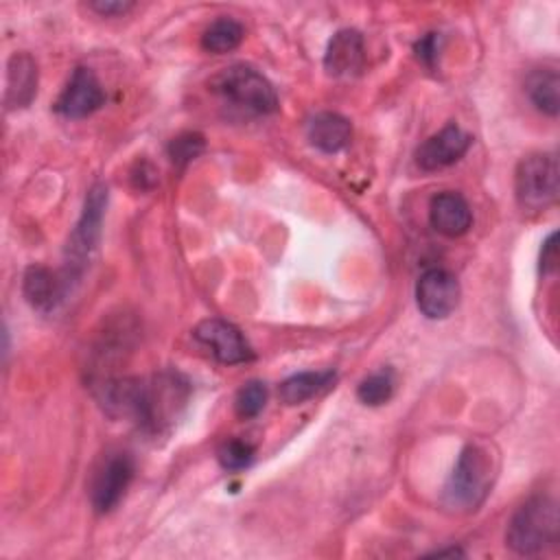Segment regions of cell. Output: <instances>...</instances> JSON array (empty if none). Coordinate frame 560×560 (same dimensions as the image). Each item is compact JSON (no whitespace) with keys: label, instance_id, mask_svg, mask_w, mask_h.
I'll list each match as a JSON object with an SVG mask.
<instances>
[{"label":"cell","instance_id":"obj_6","mask_svg":"<svg viewBox=\"0 0 560 560\" xmlns=\"http://www.w3.org/2000/svg\"><path fill=\"white\" fill-rule=\"evenodd\" d=\"M514 192L523 210H545L558 199V158L553 153H532L523 158L514 173Z\"/></svg>","mask_w":560,"mask_h":560},{"label":"cell","instance_id":"obj_10","mask_svg":"<svg viewBox=\"0 0 560 560\" xmlns=\"http://www.w3.org/2000/svg\"><path fill=\"white\" fill-rule=\"evenodd\" d=\"M105 103V92L90 68H77L55 101V112L66 118H85Z\"/></svg>","mask_w":560,"mask_h":560},{"label":"cell","instance_id":"obj_23","mask_svg":"<svg viewBox=\"0 0 560 560\" xmlns=\"http://www.w3.org/2000/svg\"><path fill=\"white\" fill-rule=\"evenodd\" d=\"M217 457L225 470H243L254 459V446L243 440H228L221 444Z\"/></svg>","mask_w":560,"mask_h":560},{"label":"cell","instance_id":"obj_27","mask_svg":"<svg viewBox=\"0 0 560 560\" xmlns=\"http://www.w3.org/2000/svg\"><path fill=\"white\" fill-rule=\"evenodd\" d=\"M431 556H435V558H442V556H464V551L457 549V547H448V549H435Z\"/></svg>","mask_w":560,"mask_h":560},{"label":"cell","instance_id":"obj_12","mask_svg":"<svg viewBox=\"0 0 560 560\" xmlns=\"http://www.w3.org/2000/svg\"><path fill=\"white\" fill-rule=\"evenodd\" d=\"M363 37L354 28H341L328 42L324 68L330 77H352L363 68Z\"/></svg>","mask_w":560,"mask_h":560},{"label":"cell","instance_id":"obj_24","mask_svg":"<svg viewBox=\"0 0 560 560\" xmlns=\"http://www.w3.org/2000/svg\"><path fill=\"white\" fill-rule=\"evenodd\" d=\"M413 50H416V57H418L427 68H433L435 61H438V55H440V35H438V33L424 35L420 42H416Z\"/></svg>","mask_w":560,"mask_h":560},{"label":"cell","instance_id":"obj_16","mask_svg":"<svg viewBox=\"0 0 560 560\" xmlns=\"http://www.w3.org/2000/svg\"><path fill=\"white\" fill-rule=\"evenodd\" d=\"M306 136L313 147L324 153H337L352 138L350 120L337 112H319L306 125Z\"/></svg>","mask_w":560,"mask_h":560},{"label":"cell","instance_id":"obj_8","mask_svg":"<svg viewBox=\"0 0 560 560\" xmlns=\"http://www.w3.org/2000/svg\"><path fill=\"white\" fill-rule=\"evenodd\" d=\"M133 477V459L127 453H112L103 459L101 468L92 477V505L98 514H105L118 505Z\"/></svg>","mask_w":560,"mask_h":560},{"label":"cell","instance_id":"obj_18","mask_svg":"<svg viewBox=\"0 0 560 560\" xmlns=\"http://www.w3.org/2000/svg\"><path fill=\"white\" fill-rule=\"evenodd\" d=\"M525 92L534 107L547 116H558L560 109V77L553 68L534 70L525 81Z\"/></svg>","mask_w":560,"mask_h":560},{"label":"cell","instance_id":"obj_4","mask_svg":"<svg viewBox=\"0 0 560 560\" xmlns=\"http://www.w3.org/2000/svg\"><path fill=\"white\" fill-rule=\"evenodd\" d=\"M188 394L190 387L186 378L173 372L153 376L147 383L140 381L133 420L149 433H160L179 416Z\"/></svg>","mask_w":560,"mask_h":560},{"label":"cell","instance_id":"obj_1","mask_svg":"<svg viewBox=\"0 0 560 560\" xmlns=\"http://www.w3.org/2000/svg\"><path fill=\"white\" fill-rule=\"evenodd\" d=\"M499 459L488 442H470L462 448L444 486V505L455 512L477 510L497 477Z\"/></svg>","mask_w":560,"mask_h":560},{"label":"cell","instance_id":"obj_26","mask_svg":"<svg viewBox=\"0 0 560 560\" xmlns=\"http://www.w3.org/2000/svg\"><path fill=\"white\" fill-rule=\"evenodd\" d=\"M90 9L96 11L98 15H125L129 9H133V2H127V0H96V2H90Z\"/></svg>","mask_w":560,"mask_h":560},{"label":"cell","instance_id":"obj_25","mask_svg":"<svg viewBox=\"0 0 560 560\" xmlns=\"http://www.w3.org/2000/svg\"><path fill=\"white\" fill-rule=\"evenodd\" d=\"M558 234L551 232L547 236V241L542 243V249H540V271L542 273H553L558 269Z\"/></svg>","mask_w":560,"mask_h":560},{"label":"cell","instance_id":"obj_9","mask_svg":"<svg viewBox=\"0 0 560 560\" xmlns=\"http://www.w3.org/2000/svg\"><path fill=\"white\" fill-rule=\"evenodd\" d=\"M416 302L424 317L444 319L459 304V282L446 269H429L416 284Z\"/></svg>","mask_w":560,"mask_h":560},{"label":"cell","instance_id":"obj_11","mask_svg":"<svg viewBox=\"0 0 560 560\" xmlns=\"http://www.w3.org/2000/svg\"><path fill=\"white\" fill-rule=\"evenodd\" d=\"M472 138L459 129L457 125H446L431 138H427L418 151H416V162L424 171H438L444 166L455 164L470 147Z\"/></svg>","mask_w":560,"mask_h":560},{"label":"cell","instance_id":"obj_7","mask_svg":"<svg viewBox=\"0 0 560 560\" xmlns=\"http://www.w3.org/2000/svg\"><path fill=\"white\" fill-rule=\"evenodd\" d=\"M195 341L219 363L232 365V363H245L254 357L247 339L241 335V330L219 317L203 319L192 330Z\"/></svg>","mask_w":560,"mask_h":560},{"label":"cell","instance_id":"obj_14","mask_svg":"<svg viewBox=\"0 0 560 560\" xmlns=\"http://www.w3.org/2000/svg\"><path fill=\"white\" fill-rule=\"evenodd\" d=\"M37 94V63L28 52H13L7 61V109H20L31 105Z\"/></svg>","mask_w":560,"mask_h":560},{"label":"cell","instance_id":"obj_21","mask_svg":"<svg viewBox=\"0 0 560 560\" xmlns=\"http://www.w3.org/2000/svg\"><path fill=\"white\" fill-rule=\"evenodd\" d=\"M267 402V387L260 381H249L245 383L234 400V409L241 418H254L262 411Z\"/></svg>","mask_w":560,"mask_h":560},{"label":"cell","instance_id":"obj_19","mask_svg":"<svg viewBox=\"0 0 560 560\" xmlns=\"http://www.w3.org/2000/svg\"><path fill=\"white\" fill-rule=\"evenodd\" d=\"M245 28L241 22L232 18H219L210 22V26L201 35V48L214 55H223L234 50L243 42Z\"/></svg>","mask_w":560,"mask_h":560},{"label":"cell","instance_id":"obj_15","mask_svg":"<svg viewBox=\"0 0 560 560\" xmlns=\"http://www.w3.org/2000/svg\"><path fill=\"white\" fill-rule=\"evenodd\" d=\"M429 219L440 234L455 238L468 232L472 223V210L459 192L446 190L433 197L429 208Z\"/></svg>","mask_w":560,"mask_h":560},{"label":"cell","instance_id":"obj_3","mask_svg":"<svg viewBox=\"0 0 560 560\" xmlns=\"http://www.w3.org/2000/svg\"><path fill=\"white\" fill-rule=\"evenodd\" d=\"M210 92L221 96L228 105L254 114L267 116L278 109V96L273 85L252 66L234 63L223 68L210 79Z\"/></svg>","mask_w":560,"mask_h":560},{"label":"cell","instance_id":"obj_17","mask_svg":"<svg viewBox=\"0 0 560 560\" xmlns=\"http://www.w3.org/2000/svg\"><path fill=\"white\" fill-rule=\"evenodd\" d=\"M335 378H337V374L332 370L300 372L280 383L278 396L284 405H300V402L326 392L335 383Z\"/></svg>","mask_w":560,"mask_h":560},{"label":"cell","instance_id":"obj_20","mask_svg":"<svg viewBox=\"0 0 560 560\" xmlns=\"http://www.w3.org/2000/svg\"><path fill=\"white\" fill-rule=\"evenodd\" d=\"M394 387H396V374L392 368H381L372 374H368L359 387H357V398L363 405L376 407L387 402L394 396Z\"/></svg>","mask_w":560,"mask_h":560},{"label":"cell","instance_id":"obj_2","mask_svg":"<svg viewBox=\"0 0 560 560\" xmlns=\"http://www.w3.org/2000/svg\"><path fill=\"white\" fill-rule=\"evenodd\" d=\"M558 503L551 497L536 494L514 512L505 532V542L512 551L521 556H534L553 545L558 540Z\"/></svg>","mask_w":560,"mask_h":560},{"label":"cell","instance_id":"obj_5","mask_svg":"<svg viewBox=\"0 0 560 560\" xmlns=\"http://www.w3.org/2000/svg\"><path fill=\"white\" fill-rule=\"evenodd\" d=\"M105 206H107V186L105 184H94L88 190L83 212H81L77 225L72 228L70 236H68L66 265L59 271L70 289L81 280V276H83V271H85V267H88V262H90V258H92V254H94V249L101 241V225H103Z\"/></svg>","mask_w":560,"mask_h":560},{"label":"cell","instance_id":"obj_13","mask_svg":"<svg viewBox=\"0 0 560 560\" xmlns=\"http://www.w3.org/2000/svg\"><path fill=\"white\" fill-rule=\"evenodd\" d=\"M22 289L28 304L44 313L52 311L72 291L61 273H52L48 267H42V265H33L26 269Z\"/></svg>","mask_w":560,"mask_h":560},{"label":"cell","instance_id":"obj_22","mask_svg":"<svg viewBox=\"0 0 560 560\" xmlns=\"http://www.w3.org/2000/svg\"><path fill=\"white\" fill-rule=\"evenodd\" d=\"M203 147H206L203 136L188 131V133H182V136H177V138L171 140V144H168V158H171V162H173L175 166L184 168L188 162H192V160L203 151Z\"/></svg>","mask_w":560,"mask_h":560}]
</instances>
